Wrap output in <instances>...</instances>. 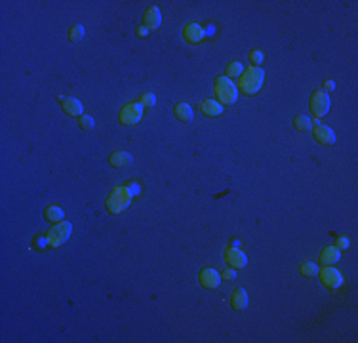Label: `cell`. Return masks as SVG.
<instances>
[{
  "label": "cell",
  "instance_id": "5bb4252c",
  "mask_svg": "<svg viewBox=\"0 0 358 343\" xmlns=\"http://www.w3.org/2000/svg\"><path fill=\"white\" fill-rule=\"evenodd\" d=\"M200 111L204 117H210V119H215L223 112V105L215 99H204L202 105H200Z\"/></svg>",
  "mask_w": 358,
  "mask_h": 343
},
{
  "label": "cell",
  "instance_id": "2e32d148",
  "mask_svg": "<svg viewBox=\"0 0 358 343\" xmlns=\"http://www.w3.org/2000/svg\"><path fill=\"white\" fill-rule=\"evenodd\" d=\"M111 197H114L116 200H120L124 208H128L130 202H132V198H134V193H132V189H130L128 185H120V187H114Z\"/></svg>",
  "mask_w": 358,
  "mask_h": 343
},
{
  "label": "cell",
  "instance_id": "277c9868",
  "mask_svg": "<svg viewBox=\"0 0 358 343\" xmlns=\"http://www.w3.org/2000/svg\"><path fill=\"white\" fill-rule=\"evenodd\" d=\"M309 107H311V111H313V115H315L316 119H322V117H326L328 111H330V95L326 94V92L316 90V92H313V95H311Z\"/></svg>",
  "mask_w": 358,
  "mask_h": 343
},
{
  "label": "cell",
  "instance_id": "8fae6325",
  "mask_svg": "<svg viewBox=\"0 0 358 343\" xmlns=\"http://www.w3.org/2000/svg\"><path fill=\"white\" fill-rule=\"evenodd\" d=\"M61 109L65 111V115L69 117H80L82 115V103L78 101L77 97L69 95V97H59Z\"/></svg>",
  "mask_w": 358,
  "mask_h": 343
},
{
  "label": "cell",
  "instance_id": "7402d4cb",
  "mask_svg": "<svg viewBox=\"0 0 358 343\" xmlns=\"http://www.w3.org/2000/svg\"><path fill=\"white\" fill-rule=\"evenodd\" d=\"M105 208H107V212L112 215H118L122 210H124V206H122V202L120 200H116L114 197H109L107 200H105Z\"/></svg>",
  "mask_w": 358,
  "mask_h": 343
},
{
  "label": "cell",
  "instance_id": "7a4b0ae2",
  "mask_svg": "<svg viewBox=\"0 0 358 343\" xmlns=\"http://www.w3.org/2000/svg\"><path fill=\"white\" fill-rule=\"evenodd\" d=\"M215 95L223 105H234L238 99V88L229 77L215 78Z\"/></svg>",
  "mask_w": 358,
  "mask_h": 343
},
{
  "label": "cell",
  "instance_id": "4dcf8cb0",
  "mask_svg": "<svg viewBox=\"0 0 358 343\" xmlns=\"http://www.w3.org/2000/svg\"><path fill=\"white\" fill-rule=\"evenodd\" d=\"M147 34H149V29H145V27H137V36H141V38H145Z\"/></svg>",
  "mask_w": 358,
  "mask_h": 343
},
{
  "label": "cell",
  "instance_id": "cb8c5ba5",
  "mask_svg": "<svg viewBox=\"0 0 358 343\" xmlns=\"http://www.w3.org/2000/svg\"><path fill=\"white\" fill-rule=\"evenodd\" d=\"M84 38V27L82 25H73L69 29V40L71 42H78Z\"/></svg>",
  "mask_w": 358,
  "mask_h": 343
},
{
  "label": "cell",
  "instance_id": "f546056e",
  "mask_svg": "<svg viewBox=\"0 0 358 343\" xmlns=\"http://www.w3.org/2000/svg\"><path fill=\"white\" fill-rule=\"evenodd\" d=\"M221 278H225V280H234V278H236V271H234L232 267H229V269H223Z\"/></svg>",
  "mask_w": 358,
  "mask_h": 343
},
{
  "label": "cell",
  "instance_id": "30bf717a",
  "mask_svg": "<svg viewBox=\"0 0 358 343\" xmlns=\"http://www.w3.org/2000/svg\"><path fill=\"white\" fill-rule=\"evenodd\" d=\"M160 21H162V14L156 6H151L149 10H145L143 14V27L149 29V31H154L160 27Z\"/></svg>",
  "mask_w": 358,
  "mask_h": 343
},
{
  "label": "cell",
  "instance_id": "e0dca14e",
  "mask_svg": "<svg viewBox=\"0 0 358 343\" xmlns=\"http://www.w3.org/2000/svg\"><path fill=\"white\" fill-rule=\"evenodd\" d=\"M173 115H175V119H177L179 122H191L193 117H195V111H193V107L187 105V103H177L175 109H173Z\"/></svg>",
  "mask_w": 358,
  "mask_h": 343
},
{
  "label": "cell",
  "instance_id": "7c38bea8",
  "mask_svg": "<svg viewBox=\"0 0 358 343\" xmlns=\"http://www.w3.org/2000/svg\"><path fill=\"white\" fill-rule=\"evenodd\" d=\"M183 36H185V40H187L189 44H198V42H202L206 33L198 23H189V25H185V29H183Z\"/></svg>",
  "mask_w": 358,
  "mask_h": 343
},
{
  "label": "cell",
  "instance_id": "ffe728a7",
  "mask_svg": "<svg viewBox=\"0 0 358 343\" xmlns=\"http://www.w3.org/2000/svg\"><path fill=\"white\" fill-rule=\"evenodd\" d=\"M293 126L299 132H311L313 130V120L309 119V117H305V115H297L293 119Z\"/></svg>",
  "mask_w": 358,
  "mask_h": 343
},
{
  "label": "cell",
  "instance_id": "4fadbf2b",
  "mask_svg": "<svg viewBox=\"0 0 358 343\" xmlns=\"http://www.w3.org/2000/svg\"><path fill=\"white\" fill-rule=\"evenodd\" d=\"M109 162L114 168H126L130 164L134 162V156L128 153V151H114V153L109 156Z\"/></svg>",
  "mask_w": 358,
  "mask_h": 343
},
{
  "label": "cell",
  "instance_id": "484cf974",
  "mask_svg": "<svg viewBox=\"0 0 358 343\" xmlns=\"http://www.w3.org/2000/svg\"><path fill=\"white\" fill-rule=\"evenodd\" d=\"M137 103H139L141 107H154V103H156V97H154V94H151V92H149V94L141 95Z\"/></svg>",
  "mask_w": 358,
  "mask_h": 343
},
{
  "label": "cell",
  "instance_id": "5b68a950",
  "mask_svg": "<svg viewBox=\"0 0 358 343\" xmlns=\"http://www.w3.org/2000/svg\"><path fill=\"white\" fill-rule=\"evenodd\" d=\"M318 276H320V282L330 290H335L343 284V274L332 265H324L322 269H318Z\"/></svg>",
  "mask_w": 358,
  "mask_h": 343
},
{
  "label": "cell",
  "instance_id": "83f0119b",
  "mask_svg": "<svg viewBox=\"0 0 358 343\" xmlns=\"http://www.w3.org/2000/svg\"><path fill=\"white\" fill-rule=\"evenodd\" d=\"M263 58H265V55L259 50H252V51H250V61L254 63V67H256V65H259V63L263 61Z\"/></svg>",
  "mask_w": 358,
  "mask_h": 343
},
{
  "label": "cell",
  "instance_id": "d4e9b609",
  "mask_svg": "<svg viewBox=\"0 0 358 343\" xmlns=\"http://www.w3.org/2000/svg\"><path fill=\"white\" fill-rule=\"evenodd\" d=\"M78 126L86 132H90V130H94V119L92 117H88V115H80V119H78Z\"/></svg>",
  "mask_w": 358,
  "mask_h": 343
},
{
  "label": "cell",
  "instance_id": "8992f818",
  "mask_svg": "<svg viewBox=\"0 0 358 343\" xmlns=\"http://www.w3.org/2000/svg\"><path fill=\"white\" fill-rule=\"evenodd\" d=\"M141 117H143V107L137 101L128 103V105L120 111V122H122L124 126H134V124H137V122L141 120Z\"/></svg>",
  "mask_w": 358,
  "mask_h": 343
},
{
  "label": "cell",
  "instance_id": "ba28073f",
  "mask_svg": "<svg viewBox=\"0 0 358 343\" xmlns=\"http://www.w3.org/2000/svg\"><path fill=\"white\" fill-rule=\"evenodd\" d=\"M198 282H200V286L206 288V290H215V288L221 284V273H217L212 267H206V269H202L200 274H198Z\"/></svg>",
  "mask_w": 358,
  "mask_h": 343
},
{
  "label": "cell",
  "instance_id": "ac0fdd59",
  "mask_svg": "<svg viewBox=\"0 0 358 343\" xmlns=\"http://www.w3.org/2000/svg\"><path fill=\"white\" fill-rule=\"evenodd\" d=\"M230 305L236 309V311H242V309H246L248 307V294H246V290H242V288H236V290L232 292Z\"/></svg>",
  "mask_w": 358,
  "mask_h": 343
},
{
  "label": "cell",
  "instance_id": "603a6c76",
  "mask_svg": "<svg viewBox=\"0 0 358 343\" xmlns=\"http://www.w3.org/2000/svg\"><path fill=\"white\" fill-rule=\"evenodd\" d=\"M244 71H246V69H244V65H242L240 61H232V63L227 65V77L229 78H240V75H242Z\"/></svg>",
  "mask_w": 358,
  "mask_h": 343
},
{
  "label": "cell",
  "instance_id": "f1b7e54d",
  "mask_svg": "<svg viewBox=\"0 0 358 343\" xmlns=\"http://www.w3.org/2000/svg\"><path fill=\"white\" fill-rule=\"evenodd\" d=\"M337 250H347L349 248V239L347 237H335V244H333Z\"/></svg>",
  "mask_w": 358,
  "mask_h": 343
},
{
  "label": "cell",
  "instance_id": "3957f363",
  "mask_svg": "<svg viewBox=\"0 0 358 343\" xmlns=\"http://www.w3.org/2000/svg\"><path fill=\"white\" fill-rule=\"evenodd\" d=\"M71 233H73V225L69 221L55 223L50 229V233H48V244H50V248H57L63 242H67Z\"/></svg>",
  "mask_w": 358,
  "mask_h": 343
},
{
  "label": "cell",
  "instance_id": "4316f807",
  "mask_svg": "<svg viewBox=\"0 0 358 343\" xmlns=\"http://www.w3.org/2000/svg\"><path fill=\"white\" fill-rule=\"evenodd\" d=\"M33 246L36 250H42V248H46V246H50V244H48V237H40V235H38V237H34Z\"/></svg>",
  "mask_w": 358,
  "mask_h": 343
},
{
  "label": "cell",
  "instance_id": "9a60e30c",
  "mask_svg": "<svg viewBox=\"0 0 358 343\" xmlns=\"http://www.w3.org/2000/svg\"><path fill=\"white\" fill-rule=\"evenodd\" d=\"M341 257V250H337L335 246H326L322 252H320V263L324 265H332V263H337Z\"/></svg>",
  "mask_w": 358,
  "mask_h": 343
},
{
  "label": "cell",
  "instance_id": "52a82bcc",
  "mask_svg": "<svg viewBox=\"0 0 358 343\" xmlns=\"http://www.w3.org/2000/svg\"><path fill=\"white\" fill-rule=\"evenodd\" d=\"M313 136H315V141L318 145H333L335 143V134H333V130L328 126V124H322V122H318L316 120L315 124H313Z\"/></svg>",
  "mask_w": 358,
  "mask_h": 343
},
{
  "label": "cell",
  "instance_id": "d6986e66",
  "mask_svg": "<svg viewBox=\"0 0 358 343\" xmlns=\"http://www.w3.org/2000/svg\"><path fill=\"white\" fill-rule=\"evenodd\" d=\"M44 219L51 223H59L63 221V210L57 208L55 204H50L44 208Z\"/></svg>",
  "mask_w": 358,
  "mask_h": 343
},
{
  "label": "cell",
  "instance_id": "6da1fadb",
  "mask_svg": "<svg viewBox=\"0 0 358 343\" xmlns=\"http://www.w3.org/2000/svg\"><path fill=\"white\" fill-rule=\"evenodd\" d=\"M263 78L265 73L259 67H250L246 69L238 78V92L244 95H256L261 86H263Z\"/></svg>",
  "mask_w": 358,
  "mask_h": 343
},
{
  "label": "cell",
  "instance_id": "44dd1931",
  "mask_svg": "<svg viewBox=\"0 0 358 343\" xmlns=\"http://www.w3.org/2000/svg\"><path fill=\"white\" fill-rule=\"evenodd\" d=\"M299 273L303 274V276H307V278H313V276L318 274V265H316L315 261H303L299 265Z\"/></svg>",
  "mask_w": 358,
  "mask_h": 343
},
{
  "label": "cell",
  "instance_id": "9c48e42d",
  "mask_svg": "<svg viewBox=\"0 0 358 343\" xmlns=\"http://www.w3.org/2000/svg\"><path fill=\"white\" fill-rule=\"evenodd\" d=\"M223 257H225V261H227V263H229V267H232V269H244V267L248 265L246 254H244L242 250H238V248H232V246L225 248V252H223Z\"/></svg>",
  "mask_w": 358,
  "mask_h": 343
}]
</instances>
